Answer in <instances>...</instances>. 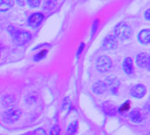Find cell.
Returning a JSON list of instances; mask_svg holds the SVG:
<instances>
[{"label": "cell", "mask_w": 150, "mask_h": 135, "mask_svg": "<svg viewBox=\"0 0 150 135\" xmlns=\"http://www.w3.org/2000/svg\"><path fill=\"white\" fill-rule=\"evenodd\" d=\"M115 34L121 40H125L132 35V29L127 23L122 22L116 25Z\"/></svg>", "instance_id": "cell-1"}, {"label": "cell", "mask_w": 150, "mask_h": 135, "mask_svg": "<svg viewBox=\"0 0 150 135\" xmlns=\"http://www.w3.org/2000/svg\"><path fill=\"white\" fill-rule=\"evenodd\" d=\"M21 116V111L18 108L12 107L8 109L3 113V119L6 123H14L19 119Z\"/></svg>", "instance_id": "cell-2"}, {"label": "cell", "mask_w": 150, "mask_h": 135, "mask_svg": "<svg viewBox=\"0 0 150 135\" xmlns=\"http://www.w3.org/2000/svg\"><path fill=\"white\" fill-rule=\"evenodd\" d=\"M96 67L100 72H106L112 67V61L106 55H102L98 58L96 62Z\"/></svg>", "instance_id": "cell-3"}, {"label": "cell", "mask_w": 150, "mask_h": 135, "mask_svg": "<svg viewBox=\"0 0 150 135\" xmlns=\"http://www.w3.org/2000/svg\"><path fill=\"white\" fill-rule=\"evenodd\" d=\"M13 36H14L16 43L18 45H19V46H22V45L27 43L32 38L31 34L28 32H26V31H18V30L15 32Z\"/></svg>", "instance_id": "cell-4"}, {"label": "cell", "mask_w": 150, "mask_h": 135, "mask_svg": "<svg viewBox=\"0 0 150 135\" xmlns=\"http://www.w3.org/2000/svg\"><path fill=\"white\" fill-rule=\"evenodd\" d=\"M117 40L113 35H108L103 41V47L106 50H113L117 47Z\"/></svg>", "instance_id": "cell-5"}, {"label": "cell", "mask_w": 150, "mask_h": 135, "mask_svg": "<svg viewBox=\"0 0 150 135\" xmlns=\"http://www.w3.org/2000/svg\"><path fill=\"white\" fill-rule=\"evenodd\" d=\"M105 83L106 88L108 87L112 93H116L117 90H118V88L120 86V82L115 76H109L105 80Z\"/></svg>", "instance_id": "cell-6"}, {"label": "cell", "mask_w": 150, "mask_h": 135, "mask_svg": "<svg viewBox=\"0 0 150 135\" xmlns=\"http://www.w3.org/2000/svg\"><path fill=\"white\" fill-rule=\"evenodd\" d=\"M43 14L40 12H35L32 14L28 18V25L32 27H37L43 19Z\"/></svg>", "instance_id": "cell-7"}, {"label": "cell", "mask_w": 150, "mask_h": 135, "mask_svg": "<svg viewBox=\"0 0 150 135\" xmlns=\"http://www.w3.org/2000/svg\"><path fill=\"white\" fill-rule=\"evenodd\" d=\"M136 62L141 68H147L149 63V56L147 53H141L136 57Z\"/></svg>", "instance_id": "cell-8"}, {"label": "cell", "mask_w": 150, "mask_h": 135, "mask_svg": "<svg viewBox=\"0 0 150 135\" xmlns=\"http://www.w3.org/2000/svg\"><path fill=\"white\" fill-rule=\"evenodd\" d=\"M131 93L134 98H141L146 93V87L144 85H142V84H137V85L133 87V89L131 90Z\"/></svg>", "instance_id": "cell-9"}, {"label": "cell", "mask_w": 150, "mask_h": 135, "mask_svg": "<svg viewBox=\"0 0 150 135\" xmlns=\"http://www.w3.org/2000/svg\"><path fill=\"white\" fill-rule=\"evenodd\" d=\"M129 118L132 122L134 123H140L142 121L143 117H142V112L140 109H134L130 112L129 113Z\"/></svg>", "instance_id": "cell-10"}, {"label": "cell", "mask_w": 150, "mask_h": 135, "mask_svg": "<svg viewBox=\"0 0 150 135\" xmlns=\"http://www.w3.org/2000/svg\"><path fill=\"white\" fill-rule=\"evenodd\" d=\"M103 111L108 116H114L116 114L115 105L112 102H105L103 104Z\"/></svg>", "instance_id": "cell-11"}, {"label": "cell", "mask_w": 150, "mask_h": 135, "mask_svg": "<svg viewBox=\"0 0 150 135\" xmlns=\"http://www.w3.org/2000/svg\"><path fill=\"white\" fill-rule=\"evenodd\" d=\"M105 90H106L105 83L101 81L96 82L92 86V91L96 94H102L105 91Z\"/></svg>", "instance_id": "cell-12"}, {"label": "cell", "mask_w": 150, "mask_h": 135, "mask_svg": "<svg viewBox=\"0 0 150 135\" xmlns=\"http://www.w3.org/2000/svg\"><path fill=\"white\" fill-rule=\"evenodd\" d=\"M123 69L125 71L126 74L127 75H130L132 72H133V69H134V66H133V61L131 58L127 57L124 60V62H123Z\"/></svg>", "instance_id": "cell-13"}, {"label": "cell", "mask_w": 150, "mask_h": 135, "mask_svg": "<svg viewBox=\"0 0 150 135\" xmlns=\"http://www.w3.org/2000/svg\"><path fill=\"white\" fill-rule=\"evenodd\" d=\"M149 39H150V30L149 29H146L142 31L139 33V40L142 43L144 44H149Z\"/></svg>", "instance_id": "cell-14"}, {"label": "cell", "mask_w": 150, "mask_h": 135, "mask_svg": "<svg viewBox=\"0 0 150 135\" xmlns=\"http://www.w3.org/2000/svg\"><path fill=\"white\" fill-rule=\"evenodd\" d=\"M14 4V1L11 0H0V11H5L12 7Z\"/></svg>", "instance_id": "cell-15"}, {"label": "cell", "mask_w": 150, "mask_h": 135, "mask_svg": "<svg viewBox=\"0 0 150 135\" xmlns=\"http://www.w3.org/2000/svg\"><path fill=\"white\" fill-rule=\"evenodd\" d=\"M77 122L76 121H74L73 123H71L69 125V127H68V130H67V134L66 135H74L76 134V130H77Z\"/></svg>", "instance_id": "cell-16"}, {"label": "cell", "mask_w": 150, "mask_h": 135, "mask_svg": "<svg viewBox=\"0 0 150 135\" xmlns=\"http://www.w3.org/2000/svg\"><path fill=\"white\" fill-rule=\"evenodd\" d=\"M56 5V2L55 1H52V0H48V1H46L44 3V9L46 10H52L55 7Z\"/></svg>", "instance_id": "cell-17"}, {"label": "cell", "mask_w": 150, "mask_h": 135, "mask_svg": "<svg viewBox=\"0 0 150 135\" xmlns=\"http://www.w3.org/2000/svg\"><path fill=\"white\" fill-rule=\"evenodd\" d=\"M47 50H43V51H41L40 53H39V54H37L35 56H34V61H40V60H42L45 56H46V54H47Z\"/></svg>", "instance_id": "cell-18"}, {"label": "cell", "mask_w": 150, "mask_h": 135, "mask_svg": "<svg viewBox=\"0 0 150 135\" xmlns=\"http://www.w3.org/2000/svg\"><path fill=\"white\" fill-rule=\"evenodd\" d=\"M61 128L59 126H54L50 130V135H60Z\"/></svg>", "instance_id": "cell-19"}, {"label": "cell", "mask_w": 150, "mask_h": 135, "mask_svg": "<svg viewBox=\"0 0 150 135\" xmlns=\"http://www.w3.org/2000/svg\"><path fill=\"white\" fill-rule=\"evenodd\" d=\"M40 1H39V0H28L27 1V4L33 8L38 7L40 5Z\"/></svg>", "instance_id": "cell-20"}, {"label": "cell", "mask_w": 150, "mask_h": 135, "mask_svg": "<svg viewBox=\"0 0 150 135\" xmlns=\"http://www.w3.org/2000/svg\"><path fill=\"white\" fill-rule=\"evenodd\" d=\"M129 107H130V103L127 101V102H126L124 105H122L119 108V111H120V112H124L127 111V110L129 109Z\"/></svg>", "instance_id": "cell-21"}, {"label": "cell", "mask_w": 150, "mask_h": 135, "mask_svg": "<svg viewBox=\"0 0 150 135\" xmlns=\"http://www.w3.org/2000/svg\"><path fill=\"white\" fill-rule=\"evenodd\" d=\"M70 105H71V102L69 100V98H65L64 101H63V110H66L68 111L70 107Z\"/></svg>", "instance_id": "cell-22"}, {"label": "cell", "mask_w": 150, "mask_h": 135, "mask_svg": "<svg viewBox=\"0 0 150 135\" xmlns=\"http://www.w3.org/2000/svg\"><path fill=\"white\" fill-rule=\"evenodd\" d=\"M33 135H46V132L42 128H39L33 132Z\"/></svg>", "instance_id": "cell-23"}, {"label": "cell", "mask_w": 150, "mask_h": 135, "mask_svg": "<svg viewBox=\"0 0 150 135\" xmlns=\"http://www.w3.org/2000/svg\"><path fill=\"white\" fill-rule=\"evenodd\" d=\"M98 25V20H95V21H94V23H93V25H92V31H91L92 35H93V34L95 33V32L97 31Z\"/></svg>", "instance_id": "cell-24"}, {"label": "cell", "mask_w": 150, "mask_h": 135, "mask_svg": "<svg viewBox=\"0 0 150 135\" xmlns=\"http://www.w3.org/2000/svg\"><path fill=\"white\" fill-rule=\"evenodd\" d=\"M145 18L147 20H149L150 19V9H148L145 12Z\"/></svg>", "instance_id": "cell-25"}, {"label": "cell", "mask_w": 150, "mask_h": 135, "mask_svg": "<svg viewBox=\"0 0 150 135\" xmlns=\"http://www.w3.org/2000/svg\"><path fill=\"white\" fill-rule=\"evenodd\" d=\"M83 47H84V44H83V43H81V46L79 47V49H78V52H77V55H79V54L82 53Z\"/></svg>", "instance_id": "cell-26"}, {"label": "cell", "mask_w": 150, "mask_h": 135, "mask_svg": "<svg viewBox=\"0 0 150 135\" xmlns=\"http://www.w3.org/2000/svg\"><path fill=\"white\" fill-rule=\"evenodd\" d=\"M17 4H25L24 2H20V1H17Z\"/></svg>", "instance_id": "cell-27"}]
</instances>
